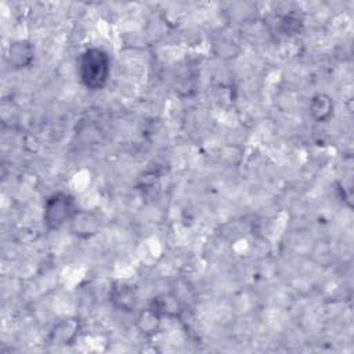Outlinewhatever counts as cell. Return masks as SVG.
<instances>
[{
  "instance_id": "5b68a950",
  "label": "cell",
  "mask_w": 354,
  "mask_h": 354,
  "mask_svg": "<svg viewBox=\"0 0 354 354\" xmlns=\"http://www.w3.org/2000/svg\"><path fill=\"white\" fill-rule=\"evenodd\" d=\"M162 324V314L155 307H148L138 313L136 318L137 329L145 336H153L158 333Z\"/></svg>"
},
{
  "instance_id": "ba28073f",
  "label": "cell",
  "mask_w": 354,
  "mask_h": 354,
  "mask_svg": "<svg viewBox=\"0 0 354 354\" xmlns=\"http://www.w3.org/2000/svg\"><path fill=\"white\" fill-rule=\"evenodd\" d=\"M71 225H72V230L75 231V234L88 236V235L95 234L100 223H98V218L93 213L79 210L77 214L71 221Z\"/></svg>"
},
{
  "instance_id": "277c9868",
  "label": "cell",
  "mask_w": 354,
  "mask_h": 354,
  "mask_svg": "<svg viewBox=\"0 0 354 354\" xmlns=\"http://www.w3.org/2000/svg\"><path fill=\"white\" fill-rule=\"evenodd\" d=\"M35 59V48L28 40H15L7 48V62L12 69L28 68Z\"/></svg>"
},
{
  "instance_id": "3957f363",
  "label": "cell",
  "mask_w": 354,
  "mask_h": 354,
  "mask_svg": "<svg viewBox=\"0 0 354 354\" xmlns=\"http://www.w3.org/2000/svg\"><path fill=\"white\" fill-rule=\"evenodd\" d=\"M80 332V319L77 317H66L59 319L48 333V342L55 346L72 344Z\"/></svg>"
},
{
  "instance_id": "52a82bcc",
  "label": "cell",
  "mask_w": 354,
  "mask_h": 354,
  "mask_svg": "<svg viewBox=\"0 0 354 354\" xmlns=\"http://www.w3.org/2000/svg\"><path fill=\"white\" fill-rule=\"evenodd\" d=\"M136 299L137 296L134 288L126 283L115 286L111 295V300L113 301V304L123 311H131L136 306Z\"/></svg>"
},
{
  "instance_id": "6da1fadb",
  "label": "cell",
  "mask_w": 354,
  "mask_h": 354,
  "mask_svg": "<svg viewBox=\"0 0 354 354\" xmlns=\"http://www.w3.org/2000/svg\"><path fill=\"white\" fill-rule=\"evenodd\" d=\"M111 75V58L101 47L86 48L77 59V76L84 88L101 90Z\"/></svg>"
},
{
  "instance_id": "8992f818",
  "label": "cell",
  "mask_w": 354,
  "mask_h": 354,
  "mask_svg": "<svg viewBox=\"0 0 354 354\" xmlns=\"http://www.w3.org/2000/svg\"><path fill=\"white\" fill-rule=\"evenodd\" d=\"M310 113L315 122H326L333 113V101L325 93L315 94L310 101Z\"/></svg>"
},
{
  "instance_id": "7a4b0ae2",
  "label": "cell",
  "mask_w": 354,
  "mask_h": 354,
  "mask_svg": "<svg viewBox=\"0 0 354 354\" xmlns=\"http://www.w3.org/2000/svg\"><path fill=\"white\" fill-rule=\"evenodd\" d=\"M79 207L75 198L64 191L53 192L43 205V223L47 230H59L71 223L77 214Z\"/></svg>"
}]
</instances>
